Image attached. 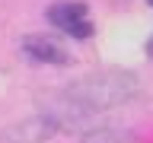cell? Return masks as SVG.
<instances>
[{"instance_id":"1","label":"cell","mask_w":153,"mask_h":143,"mask_svg":"<svg viewBox=\"0 0 153 143\" xmlns=\"http://www.w3.org/2000/svg\"><path fill=\"white\" fill-rule=\"evenodd\" d=\"M140 92L137 73L131 70H99V73L80 76L76 83L64 89V99L76 111H105V108H118L128 105L134 95Z\"/></svg>"},{"instance_id":"2","label":"cell","mask_w":153,"mask_h":143,"mask_svg":"<svg viewBox=\"0 0 153 143\" xmlns=\"http://www.w3.org/2000/svg\"><path fill=\"white\" fill-rule=\"evenodd\" d=\"M48 22L54 29H61L64 35L70 38H89L93 35V19H89V10L80 0H57L54 7H48Z\"/></svg>"},{"instance_id":"3","label":"cell","mask_w":153,"mask_h":143,"mask_svg":"<svg viewBox=\"0 0 153 143\" xmlns=\"http://www.w3.org/2000/svg\"><path fill=\"white\" fill-rule=\"evenodd\" d=\"M22 51L32 60H42V64H54V67L70 64V51L61 41H54L51 35H26L22 38Z\"/></svg>"},{"instance_id":"4","label":"cell","mask_w":153,"mask_h":143,"mask_svg":"<svg viewBox=\"0 0 153 143\" xmlns=\"http://www.w3.org/2000/svg\"><path fill=\"white\" fill-rule=\"evenodd\" d=\"M83 143H134V137L131 133H121V130H112V127H102V130L86 133Z\"/></svg>"},{"instance_id":"5","label":"cell","mask_w":153,"mask_h":143,"mask_svg":"<svg viewBox=\"0 0 153 143\" xmlns=\"http://www.w3.org/2000/svg\"><path fill=\"white\" fill-rule=\"evenodd\" d=\"M147 54L153 57V35H150V41H147Z\"/></svg>"}]
</instances>
